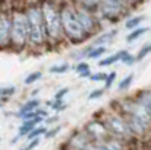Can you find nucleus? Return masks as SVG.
Listing matches in <instances>:
<instances>
[{
    "mask_svg": "<svg viewBox=\"0 0 151 150\" xmlns=\"http://www.w3.org/2000/svg\"><path fill=\"white\" fill-rule=\"evenodd\" d=\"M60 6V23H62V30L65 35V41L70 44H80L85 43L89 35L83 29L82 23L79 20L77 11H76V3L73 0L59 3Z\"/></svg>",
    "mask_w": 151,
    "mask_h": 150,
    "instance_id": "obj_1",
    "label": "nucleus"
},
{
    "mask_svg": "<svg viewBox=\"0 0 151 150\" xmlns=\"http://www.w3.org/2000/svg\"><path fill=\"white\" fill-rule=\"evenodd\" d=\"M40 3H41V11L44 17L48 47H58L62 43H65V35L64 30H62V23H60L59 2H56V0H40Z\"/></svg>",
    "mask_w": 151,
    "mask_h": 150,
    "instance_id": "obj_2",
    "label": "nucleus"
},
{
    "mask_svg": "<svg viewBox=\"0 0 151 150\" xmlns=\"http://www.w3.org/2000/svg\"><path fill=\"white\" fill-rule=\"evenodd\" d=\"M29 21V49H42L48 46L44 17L40 0H30L24 3Z\"/></svg>",
    "mask_w": 151,
    "mask_h": 150,
    "instance_id": "obj_3",
    "label": "nucleus"
},
{
    "mask_svg": "<svg viewBox=\"0 0 151 150\" xmlns=\"http://www.w3.org/2000/svg\"><path fill=\"white\" fill-rule=\"evenodd\" d=\"M11 47L15 50H24L29 47V21L24 5L11 8Z\"/></svg>",
    "mask_w": 151,
    "mask_h": 150,
    "instance_id": "obj_4",
    "label": "nucleus"
},
{
    "mask_svg": "<svg viewBox=\"0 0 151 150\" xmlns=\"http://www.w3.org/2000/svg\"><path fill=\"white\" fill-rule=\"evenodd\" d=\"M133 8L127 0H100L97 8V15L101 21L116 23L122 17H125Z\"/></svg>",
    "mask_w": 151,
    "mask_h": 150,
    "instance_id": "obj_5",
    "label": "nucleus"
},
{
    "mask_svg": "<svg viewBox=\"0 0 151 150\" xmlns=\"http://www.w3.org/2000/svg\"><path fill=\"white\" fill-rule=\"evenodd\" d=\"M103 121L106 128L109 129L110 135L116 136V138H129V136L133 135L127 123V118L121 112H109V114L104 115Z\"/></svg>",
    "mask_w": 151,
    "mask_h": 150,
    "instance_id": "obj_6",
    "label": "nucleus"
},
{
    "mask_svg": "<svg viewBox=\"0 0 151 150\" xmlns=\"http://www.w3.org/2000/svg\"><path fill=\"white\" fill-rule=\"evenodd\" d=\"M76 11H77V15H79V20L82 23L83 29L86 30V33L91 36H95L98 33V30L101 29V20L98 18L97 12L89 9V8H85V6H80V5H76Z\"/></svg>",
    "mask_w": 151,
    "mask_h": 150,
    "instance_id": "obj_7",
    "label": "nucleus"
},
{
    "mask_svg": "<svg viewBox=\"0 0 151 150\" xmlns=\"http://www.w3.org/2000/svg\"><path fill=\"white\" fill-rule=\"evenodd\" d=\"M11 8H0V49L11 47Z\"/></svg>",
    "mask_w": 151,
    "mask_h": 150,
    "instance_id": "obj_8",
    "label": "nucleus"
},
{
    "mask_svg": "<svg viewBox=\"0 0 151 150\" xmlns=\"http://www.w3.org/2000/svg\"><path fill=\"white\" fill-rule=\"evenodd\" d=\"M85 132L89 135L91 141H97V143H103V141H106L109 138V136H112L103 120H92V121H89L85 126Z\"/></svg>",
    "mask_w": 151,
    "mask_h": 150,
    "instance_id": "obj_9",
    "label": "nucleus"
},
{
    "mask_svg": "<svg viewBox=\"0 0 151 150\" xmlns=\"http://www.w3.org/2000/svg\"><path fill=\"white\" fill-rule=\"evenodd\" d=\"M42 117H35V118H30V120H23V123H21V126L18 128V136L15 140H12V143H15L18 138H21V136H27L38 124L40 123H42Z\"/></svg>",
    "mask_w": 151,
    "mask_h": 150,
    "instance_id": "obj_10",
    "label": "nucleus"
},
{
    "mask_svg": "<svg viewBox=\"0 0 151 150\" xmlns=\"http://www.w3.org/2000/svg\"><path fill=\"white\" fill-rule=\"evenodd\" d=\"M122 115H124V114H122ZM124 117L127 118V123H129L130 130H132L133 135L141 136V135H144V133L148 130V126H147L145 123H142L139 118H136V117H133V115H124Z\"/></svg>",
    "mask_w": 151,
    "mask_h": 150,
    "instance_id": "obj_11",
    "label": "nucleus"
},
{
    "mask_svg": "<svg viewBox=\"0 0 151 150\" xmlns=\"http://www.w3.org/2000/svg\"><path fill=\"white\" fill-rule=\"evenodd\" d=\"M89 143H91V138H89V135H88L85 130L74 133L71 136V140H70V146L73 147V150H83L85 146L89 144Z\"/></svg>",
    "mask_w": 151,
    "mask_h": 150,
    "instance_id": "obj_12",
    "label": "nucleus"
},
{
    "mask_svg": "<svg viewBox=\"0 0 151 150\" xmlns=\"http://www.w3.org/2000/svg\"><path fill=\"white\" fill-rule=\"evenodd\" d=\"M118 35V30L113 29V30H109V32H103L97 36V40H94V46H106L107 43L113 41V38Z\"/></svg>",
    "mask_w": 151,
    "mask_h": 150,
    "instance_id": "obj_13",
    "label": "nucleus"
},
{
    "mask_svg": "<svg viewBox=\"0 0 151 150\" xmlns=\"http://www.w3.org/2000/svg\"><path fill=\"white\" fill-rule=\"evenodd\" d=\"M38 108H40V100H38V99H30V100H27V102L20 108V111L17 112V117L21 118L24 114L32 112V111H35V109H38Z\"/></svg>",
    "mask_w": 151,
    "mask_h": 150,
    "instance_id": "obj_14",
    "label": "nucleus"
},
{
    "mask_svg": "<svg viewBox=\"0 0 151 150\" xmlns=\"http://www.w3.org/2000/svg\"><path fill=\"white\" fill-rule=\"evenodd\" d=\"M148 30H150L148 26H139V28H136V29L130 30V33L125 36V41H127L129 44H132V43H134L136 40H139L141 36H144Z\"/></svg>",
    "mask_w": 151,
    "mask_h": 150,
    "instance_id": "obj_15",
    "label": "nucleus"
},
{
    "mask_svg": "<svg viewBox=\"0 0 151 150\" xmlns=\"http://www.w3.org/2000/svg\"><path fill=\"white\" fill-rule=\"evenodd\" d=\"M136 99L148 109V112L151 114V88H147V90H141L139 93L136 94Z\"/></svg>",
    "mask_w": 151,
    "mask_h": 150,
    "instance_id": "obj_16",
    "label": "nucleus"
},
{
    "mask_svg": "<svg viewBox=\"0 0 151 150\" xmlns=\"http://www.w3.org/2000/svg\"><path fill=\"white\" fill-rule=\"evenodd\" d=\"M145 20V17L144 15H134V17H130V18H127L124 21V28L125 29H129V30H133V29H136V28H139V26H142V21Z\"/></svg>",
    "mask_w": 151,
    "mask_h": 150,
    "instance_id": "obj_17",
    "label": "nucleus"
},
{
    "mask_svg": "<svg viewBox=\"0 0 151 150\" xmlns=\"http://www.w3.org/2000/svg\"><path fill=\"white\" fill-rule=\"evenodd\" d=\"M103 144H104V147L107 150H124L122 143L116 138V136H113V138H112V136H109L106 141H103Z\"/></svg>",
    "mask_w": 151,
    "mask_h": 150,
    "instance_id": "obj_18",
    "label": "nucleus"
},
{
    "mask_svg": "<svg viewBox=\"0 0 151 150\" xmlns=\"http://www.w3.org/2000/svg\"><path fill=\"white\" fill-rule=\"evenodd\" d=\"M119 59H121V55H119V52H118V53H113V55H110V56H106V58H103V59H100L98 65H100V67H110L112 64H116V62H119Z\"/></svg>",
    "mask_w": 151,
    "mask_h": 150,
    "instance_id": "obj_19",
    "label": "nucleus"
},
{
    "mask_svg": "<svg viewBox=\"0 0 151 150\" xmlns=\"http://www.w3.org/2000/svg\"><path fill=\"white\" fill-rule=\"evenodd\" d=\"M119 55H121L119 62H122V64H125V65H133L134 62H137L136 56L132 55L129 50H119Z\"/></svg>",
    "mask_w": 151,
    "mask_h": 150,
    "instance_id": "obj_20",
    "label": "nucleus"
},
{
    "mask_svg": "<svg viewBox=\"0 0 151 150\" xmlns=\"http://www.w3.org/2000/svg\"><path fill=\"white\" fill-rule=\"evenodd\" d=\"M70 70V64L68 62H62V64H58V65H52L48 68V71L52 74H64Z\"/></svg>",
    "mask_w": 151,
    "mask_h": 150,
    "instance_id": "obj_21",
    "label": "nucleus"
},
{
    "mask_svg": "<svg viewBox=\"0 0 151 150\" xmlns=\"http://www.w3.org/2000/svg\"><path fill=\"white\" fill-rule=\"evenodd\" d=\"M133 79H134V76H133V73H130V74H127L119 83H118V91H125L127 88H130L132 86V83H133Z\"/></svg>",
    "mask_w": 151,
    "mask_h": 150,
    "instance_id": "obj_22",
    "label": "nucleus"
},
{
    "mask_svg": "<svg viewBox=\"0 0 151 150\" xmlns=\"http://www.w3.org/2000/svg\"><path fill=\"white\" fill-rule=\"evenodd\" d=\"M73 2L76 5H80V6H85V8H89L92 11H97L100 0H73Z\"/></svg>",
    "mask_w": 151,
    "mask_h": 150,
    "instance_id": "obj_23",
    "label": "nucleus"
},
{
    "mask_svg": "<svg viewBox=\"0 0 151 150\" xmlns=\"http://www.w3.org/2000/svg\"><path fill=\"white\" fill-rule=\"evenodd\" d=\"M47 105L52 108L53 111H56V112H60V111H64V109L67 108V105H65L64 100H56V99H53V100H50V102H47Z\"/></svg>",
    "mask_w": 151,
    "mask_h": 150,
    "instance_id": "obj_24",
    "label": "nucleus"
},
{
    "mask_svg": "<svg viewBox=\"0 0 151 150\" xmlns=\"http://www.w3.org/2000/svg\"><path fill=\"white\" fill-rule=\"evenodd\" d=\"M42 78V73L41 71H33L30 74H27L26 78H24V85H33L36 80H40Z\"/></svg>",
    "mask_w": 151,
    "mask_h": 150,
    "instance_id": "obj_25",
    "label": "nucleus"
},
{
    "mask_svg": "<svg viewBox=\"0 0 151 150\" xmlns=\"http://www.w3.org/2000/svg\"><path fill=\"white\" fill-rule=\"evenodd\" d=\"M45 132H47V128H44V126H36V128L27 135V140L30 141V140H35V138H40L41 135H45Z\"/></svg>",
    "mask_w": 151,
    "mask_h": 150,
    "instance_id": "obj_26",
    "label": "nucleus"
},
{
    "mask_svg": "<svg viewBox=\"0 0 151 150\" xmlns=\"http://www.w3.org/2000/svg\"><path fill=\"white\" fill-rule=\"evenodd\" d=\"M116 76H118V73H116V71H110V73H107V78H106V82H104V88H106V90L112 88V85L115 83V80H116Z\"/></svg>",
    "mask_w": 151,
    "mask_h": 150,
    "instance_id": "obj_27",
    "label": "nucleus"
},
{
    "mask_svg": "<svg viewBox=\"0 0 151 150\" xmlns=\"http://www.w3.org/2000/svg\"><path fill=\"white\" fill-rule=\"evenodd\" d=\"M15 91H17L15 86H0V96L6 97V99H9L11 96H14Z\"/></svg>",
    "mask_w": 151,
    "mask_h": 150,
    "instance_id": "obj_28",
    "label": "nucleus"
},
{
    "mask_svg": "<svg viewBox=\"0 0 151 150\" xmlns=\"http://www.w3.org/2000/svg\"><path fill=\"white\" fill-rule=\"evenodd\" d=\"M106 78H107V73L104 71H97V73H92V76L89 78V80L92 82H106Z\"/></svg>",
    "mask_w": 151,
    "mask_h": 150,
    "instance_id": "obj_29",
    "label": "nucleus"
},
{
    "mask_svg": "<svg viewBox=\"0 0 151 150\" xmlns=\"http://www.w3.org/2000/svg\"><path fill=\"white\" fill-rule=\"evenodd\" d=\"M83 150H107L104 147L103 143H97V141H91L89 144H86Z\"/></svg>",
    "mask_w": 151,
    "mask_h": 150,
    "instance_id": "obj_30",
    "label": "nucleus"
},
{
    "mask_svg": "<svg viewBox=\"0 0 151 150\" xmlns=\"http://www.w3.org/2000/svg\"><path fill=\"white\" fill-rule=\"evenodd\" d=\"M150 53H151V44H145V46L139 50V53L136 55V59H137V61H142V59H144L147 55H150Z\"/></svg>",
    "mask_w": 151,
    "mask_h": 150,
    "instance_id": "obj_31",
    "label": "nucleus"
},
{
    "mask_svg": "<svg viewBox=\"0 0 151 150\" xmlns=\"http://www.w3.org/2000/svg\"><path fill=\"white\" fill-rule=\"evenodd\" d=\"M91 67H89V62H85V61H82V62H77V64L74 65V71L77 73V74H80V73H83V71H86V70H89Z\"/></svg>",
    "mask_w": 151,
    "mask_h": 150,
    "instance_id": "obj_32",
    "label": "nucleus"
},
{
    "mask_svg": "<svg viewBox=\"0 0 151 150\" xmlns=\"http://www.w3.org/2000/svg\"><path fill=\"white\" fill-rule=\"evenodd\" d=\"M106 88H97V90H92L89 94H88V99L89 100H95V99H100V97H103Z\"/></svg>",
    "mask_w": 151,
    "mask_h": 150,
    "instance_id": "obj_33",
    "label": "nucleus"
},
{
    "mask_svg": "<svg viewBox=\"0 0 151 150\" xmlns=\"http://www.w3.org/2000/svg\"><path fill=\"white\" fill-rule=\"evenodd\" d=\"M68 93H70V88H68V86H65V88H60V90L56 91V94H55L53 99H56V100H64L65 96H67Z\"/></svg>",
    "mask_w": 151,
    "mask_h": 150,
    "instance_id": "obj_34",
    "label": "nucleus"
},
{
    "mask_svg": "<svg viewBox=\"0 0 151 150\" xmlns=\"http://www.w3.org/2000/svg\"><path fill=\"white\" fill-rule=\"evenodd\" d=\"M59 130H60V128H59V126H56V128H55V129H52V130H47V132H45V138H53V136H55Z\"/></svg>",
    "mask_w": 151,
    "mask_h": 150,
    "instance_id": "obj_35",
    "label": "nucleus"
},
{
    "mask_svg": "<svg viewBox=\"0 0 151 150\" xmlns=\"http://www.w3.org/2000/svg\"><path fill=\"white\" fill-rule=\"evenodd\" d=\"M91 76H92V71H91V68H89V70H86V71H83V73H80V74H79V78H80V79H89Z\"/></svg>",
    "mask_w": 151,
    "mask_h": 150,
    "instance_id": "obj_36",
    "label": "nucleus"
},
{
    "mask_svg": "<svg viewBox=\"0 0 151 150\" xmlns=\"http://www.w3.org/2000/svg\"><path fill=\"white\" fill-rule=\"evenodd\" d=\"M127 2H129V5H130L132 8H134V6H139L141 3H144L145 0H127Z\"/></svg>",
    "mask_w": 151,
    "mask_h": 150,
    "instance_id": "obj_37",
    "label": "nucleus"
},
{
    "mask_svg": "<svg viewBox=\"0 0 151 150\" xmlns=\"http://www.w3.org/2000/svg\"><path fill=\"white\" fill-rule=\"evenodd\" d=\"M6 100H8L6 97H2V96H0V108H2V106H3V103L6 102Z\"/></svg>",
    "mask_w": 151,
    "mask_h": 150,
    "instance_id": "obj_38",
    "label": "nucleus"
}]
</instances>
